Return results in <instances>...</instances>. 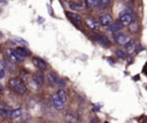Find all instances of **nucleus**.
I'll list each match as a JSON object with an SVG mask.
<instances>
[{
  "mask_svg": "<svg viewBox=\"0 0 147 123\" xmlns=\"http://www.w3.org/2000/svg\"><path fill=\"white\" fill-rule=\"evenodd\" d=\"M8 86L16 93V94H24L26 92V85L20 77H11L8 80Z\"/></svg>",
  "mask_w": 147,
  "mask_h": 123,
  "instance_id": "f257e3e1",
  "label": "nucleus"
},
{
  "mask_svg": "<svg viewBox=\"0 0 147 123\" xmlns=\"http://www.w3.org/2000/svg\"><path fill=\"white\" fill-rule=\"evenodd\" d=\"M118 18H119V22H121L123 25H130L131 22L133 21L132 15H131L129 11H126V10H123V11L119 14Z\"/></svg>",
  "mask_w": 147,
  "mask_h": 123,
  "instance_id": "f03ea898",
  "label": "nucleus"
},
{
  "mask_svg": "<svg viewBox=\"0 0 147 123\" xmlns=\"http://www.w3.org/2000/svg\"><path fill=\"white\" fill-rule=\"evenodd\" d=\"M6 52H7V54H8V56L13 60V61H15V62H23V60H24V56H22L16 49H11V48H7L6 49Z\"/></svg>",
  "mask_w": 147,
  "mask_h": 123,
  "instance_id": "7ed1b4c3",
  "label": "nucleus"
},
{
  "mask_svg": "<svg viewBox=\"0 0 147 123\" xmlns=\"http://www.w3.org/2000/svg\"><path fill=\"white\" fill-rule=\"evenodd\" d=\"M51 100H52V105H53V107H54L55 109H62V108H63L64 101H62V100L59 98V95H57L56 93H54V94L51 97Z\"/></svg>",
  "mask_w": 147,
  "mask_h": 123,
  "instance_id": "20e7f679",
  "label": "nucleus"
},
{
  "mask_svg": "<svg viewBox=\"0 0 147 123\" xmlns=\"http://www.w3.org/2000/svg\"><path fill=\"white\" fill-rule=\"evenodd\" d=\"M67 16L69 17V20L76 25V26H79L80 24H82V22H83V20H82V17L79 16V15H77L76 13H72V11H67Z\"/></svg>",
  "mask_w": 147,
  "mask_h": 123,
  "instance_id": "39448f33",
  "label": "nucleus"
},
{
  "mask_svg": "<svg viewBox=\"0 0 147 123\" xmlns=\"http://www.w3.org/2000/svg\"><path fill=\"white\" fill-rule=\"evenodd\" d=\"M99 22L103 26H109L113 23V17L109 14H102L99 16Z\"/></svg>",
  "mask_w": 147,
  "mask_h": 123,
  "instance_id": "423d86ee",
  "label": "nucleus"
},
{
  "mask_svg": "<svg viewBox=\"0 0 147 123\" xmlns=\"http://www.w3.org/2000/svg\"><path fill=\"white\" fill-rule=\"evenodd\" d=\"M0 113H1V116L5 117V118L11 117V110H10L9 106H8L6 102H1V106H0Z\"/></svg>",
  "mask_w": 147,
  "mask_h": 123,
  "instance_id": "0eeeda50",
  "label": "nucleus"
},
{
  "mask_svg": "<svg viewBox=\"0 0 147 123\" xmlns=\"http://www.w3.org/2000/svg\"><path fill=\"white\" fill-rule=\"evenodd\" d=\"M92 38L96 41V43H99L101 46H109V40L105 37V36H102V34H93L92 36Z\"/></svg>",
  "mask_w": 147,
  "mask_h": 123,
  "instance_id": "6e6552de",
  "label": "nucleus"
},
{
  "mask_svg": "<svg viewBox=\"0 0 147 123\" xmlns=\"http://www.w3.org/2000/svg\"><path fill=\"white\" fill-rule=\"evenodd\" d=\"M115 41L117 43V44H119V45H122V44H126L129 40H130V38L125 34V33H117V34H115Z\"/></svg>",
  "mask_w": 147,
  "mask_h": 123,
  "instance_id": "1a4fd4ad",
  "label": "nucleus"
},
{
  "mask_svg": "<svg viewBox=\"0 0 147 123\" xmlns=\"http://www.w3.org/2000/svg\"><path fill=\"white\" fill-rule=\"evenodd\" d=\"M32 62H33V64H34L38 69H40V70H45V69L47 68V63H46L42 59H40V57H33V59H32Z\"/></svg>",
  "mask_w": 147,
  "mask_h": 123,
  "instance_id": "9d476101",
  "label": "nucleus"
},
{
  "mask_svg": "<svg viewBox=\"0 0 147 123\" xmlns=\"http://www.w3.org/2000/svg\"><path fill=\"white\" fill-rule=\"evenodd\" d=\"M32 79H33V82H36V84L37 85H42L44 84V80H45V76H44V74L41 72V71H37L34 75H33V77H32Z\"/></svg>",
  "mask_w": 147,
  "mask_h": 123,
  "instance_id": "9b49d317",
  "label": "nucleus"
},
{
  "mask_svg": "<svg viewBox=\"0 0 147 123\" xmlns=\"http://www.w3.org/2000/svg\"><path fill=\"white\" fill-rule=\"evenodd\" d=\"M46 78H47V82H48L49 86H57L56 83H57V78H59V77H57L55 74L48 72V74L46 75Z\"/></svg>",
  "mask_w": 147,
  "mask_h": 123,
  "instance_id": "f8f14e48",
  "label": "nucleus"
},
{
  "mask_svg": "<svg viewBox=\"0 0 147 123\" xmlns=\"http://www.w3.org/2000/svg\"><path fill=\"white\" fill-rule=\"evenodd\" d=\"M123 24L121 23V22H117V23H111L110 25H109V28H108V31L109 32H111V33H115V32H119V30H122L123 29Z\"/></svg>",
  "mask_w": 147,
  "mask_h": 123,
  "instance_id": "ddd939ff",
  "label": "nucleus"
},
{
  "mask_svg": "<svg viewBox=\"0 0 147 123\" xmlns=\"http://www.w3.org/2000/svg\"><path fill=\"white\" fill-rule=\"evenodd\" d=\"M69 7L70 9H72L74 11H80L84 9V3L83 2H69Z\"/></svg>",
  "mask_w": 147,
  "mask_h": 123,
  "instance_id": "4468645a",
  "label": "nucleus"
},
{
  "mask_svg": "<svg viewBox=\"0 0 147 123\" xmlns=\"http://www.w3.org/2000/svg\"><path fill=\"white\" fill-rule=\"evenodd\" d=\"M85 22H86V24L88 25V28L92 29V30H99V29H100L99 23H96V21H94L93 18H86Z\"/></svg>",
  "mask_w": 147,
  "mask_h": 123,
  "instance_id": "2eb2a0df",
  "label": "nucleus"
},
{
  "mask_svg": "<svg viewBox=\"0 0 147 123\" xmlns=\"http://www.w3.org/2000/svg\"><path fill=\"white\" fill-rule=\"evenodd\" d=\"M64 118H65V121H67L68 123H77V117H76L72 113H70V112L65 113Z\"/></svg>",
  "mask_w": 147,
  "mask_h": 123,
  "instance_id": "dca6fc26",
  "label": "nucleus"
},
{
  "mask_svg": "<svg viewBox=\"0 0 147 123\" xmlns=\"http://www.w3.org/2000/svg\"><path fill=\"white\" fill-rule=\"evenodd\" d=\"M134 48H136V41L130 39V40L125 44V51L129 52V53H131V52L134 51Z\"/></svg>",
  "mask_w": 147,
  "mask_h": 123,
  "instance_id": "f3484780",
  "label": "nucleus"
},
{
  "mask_svg": "<svg viewBox=\"0 0 147 123\" xmlns=\"http://www.w3.org/2000/svg\"><path fill=\"white\" fill-rule=\"evenodd\" d=\"M110 6V0H100L99 1V5L96 6L99 9H106Z\"/></svg>",
  "mask_w": 147,
  "mask_h": 123,
  "instance_id": "a211bd4d",
  "label": "nucleus"
},
{
  "mask_svg": "<svg viewBox=\"0 0 147 123\" xmlns=\"http://www.w3.org/2000/svg\"><path fill=\"white\" fill-rule=\"evenodd\" d=\"M99 1L100 0H85V6L87 8H94L99 5Z\"/></svg>",
  "mask_w": 147,
  "mask_h": 123,
  "instance_id": "6ab92c4d",
  "label": "nucleus"
},
{
  "mask_svg": "<svg viewBox=\"0 0 147 123\" xmlns=\"http://www.w3.org/2000/svg\"><path fill=\"white\" fill-rule=\"evenodd\" d=\"M16 51H17L22 56H29V55L31 54L29 49H26V48H24V47H21V46L16 47Z\"/></svg>",
  "mask_w": 147,
  "mask_h": 123,
  "instance_id": "aec40b11",
  "label": "nucleus"
},
{
  "mask_svg": "<svg viewBox=\"0 0 147 123\" xmlns=\"http://www.w3.org/2000/svg\"><path fill=\"white\" fill-rule=\"evenodd\" d=\"M1 62L3 63L5 68H7L8 70H10V71H14V70H15V66H14V63H11L10 61H8V60H2Z\"/></svg>",
  "mask_w": 147,
  "mask_h": 123,
  "instance_id": "412c9836",
  "label": "nucleus"
},
{
  "mask_svg": "<svg viewBox=\"0 0 147 123\" xmlns=\"http://www.w3.org/2000/svg\"><path fill=\"white\" fill-rule=\"evenodd\" d=\"M129 28H130L131 32H137V31H138V22H137L136 20H133V21L131 22V24L129 25Z\"/></svg>",
  "mask_w": 147,
  "mask_h": 123,
  "instance_id": "4be33fe9",
  "label": "nucleus"
},
{
  "mask_svg": "<svg viewBox=\"0 0 147 123\" xmlns=\"http://www.w3.org/2000/svg\"><path fill=\"white\" fill-rule=\"evenodd\" d=\"M21 114H22L21 108H16V109L11 110V117L10 118H17L18 116H21Z\"/></svg>",
  "mask_w": 147,
  "mask_h": 123,
  "instance_id": "5701e85b",
  "label": "nucleus"
},
{
  "mask_svg": "<svg viewBox=\"0 0 147 123\" xmlns=\"http://www.w3.org/2000/svg\"><path fill=\"white\" fill-rule=\"evenodd\" d=\"M56 94L59 95V98H60L62 101H65V100H67V93H65L63 90H59V91L56 92Z\"/></svg>",
  "mask_w": 147,
  "mask_h": 123,
  "instance_id": "b1692460",
  "label": "nucleus"
},
{
  "mask_svg": "<svg viewBox=\"0 0 147 123\" xmlns=\"http://www.w3.org/2000/svg\"><path fill=\"white\" fill-rule=\"evenodd\" d=\"M116 56H118L119 59H123V60H125L127 56H126V54L123 52V51H116Z\"/></svg>",
  "mask_w": 147,
  "mask_h": 123,
  "instance_id": "393cba45",
  "label": "nucleus"
},
{
  "mask_svg": "<svg viewBox=\"0 0 147 123\" xmlns=\"http://www.w3.org/2000/svg\"><path fill=\"white\" fill-rule=\"evenodd\" d=\"M91 123H96V118H92L91 120Z\"/></svg>",
  "mask_w": 147,
  "mask_h": 123,
  "instance_id": "a878e982",
  "label": "nucleus"
},
{
  "mask_svg": "<svg viewBox=\"0 0 147 123\" xmlns=\"http://www.w3.org/2000/svg\"><path fill=\"white\" fill-rule=\"evenodd\" d=\"M38 123H44V122H38Z\"/></svg>",
  "mask_w": 147,
  "mask_h": 123,
  "instance_id": "bb28decb",
  "label": "nucleus"
}]
</instances>
